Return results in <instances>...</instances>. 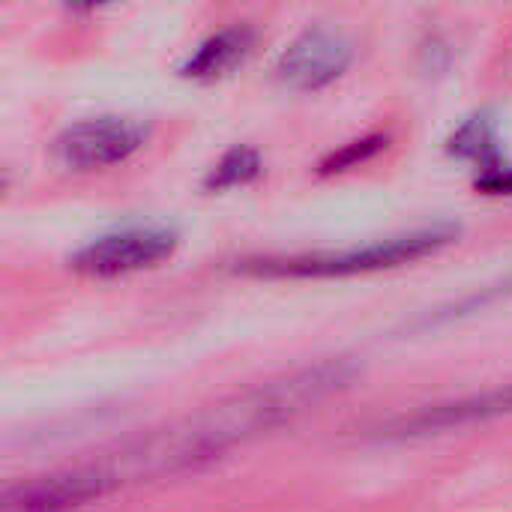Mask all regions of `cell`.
<instances>
[{"mask_svg":"<svg viewBox=\"0 0 512 512\" xmlns=\"http://www.w3.org/2000/svg\"><path fill=\"white\" fill-rule=\"evenodd\" d=\"M351 366L345 363H321L303 372H294L282 381L261 384L231 402L210 408L201 417H192L186 426H174L168 432L153 435L138 450L126 453L120 468H105L117 483L126 474L150 477L177 468L198 465L204 459L219 456L225 447L246 441L273 429L276 423L291 420L294 414L306 411L309 405L321 402L324 396L342 390L351 381Z\"/></svg>","mask_w":512,"mask_h":512,"instance_id":"obj_1","label":"cell"},{"mask_svg":"<svg viewBox=\"0 0 512 512\" xmlns=\"http://www.w3.org/2000/svg\"><path fill=\"white\" fill-rule=\"evenodd\" d=\"M459 237V225H432L411 234L387 237L369 246L345 249V252H315V255H297V258H261L246 261L243 270L255 276H291V279H330V276H357V273H375L387 267H402L411 261H420L426 255L441 252Z\"/></svg>","mask_w":512,"mask_h":512,"instance_id":"obj_2","label":"cell"},{"mask_svg":"<svg viewBox=\"0 0 512 512\" xmlns=\"http://www.w3.org/2000/svg\"><path fill=\"white\" fill-rule=\"evenodd\" d=\"M177 249V234L165 228H132L87 243L72 258V270L93 279H114L138 270H150L168 261Z\"/></svg>","mask_w":512,"mask_h":512,"instance_id":"obj_3","label":"cell"},{"mask_svg":"<svg viewBox=\"0 0 512 512\" xmlns=\"http://www.w3.org/2000/svg\"><path fill=\"white\" fill-rule=\"evenodd\" d=\"M144 144V129L126 117H96L81 120L60 132L54 150L69 168H105L129 159Z\"/></svg>","mask_w":512,"mask_h":512,"instance_id":"obj_4","label":"cell"},{"mask_svg":"<svg viewBox=\"0 0 512 512\" xmlns=\"http://www.w3.org/2000/svg\"><path fill=\"white\" fill-rule=\"evenodd\" d=\"M351 42L327 27H312L297 36L279 57L276 75L294 90H321L336 81L351 63Z\"/></svg>","mask_w":512,"mask_h":512,"instance_id":"obj_5","label":"cell"},{"mask_svg":"<svg viewBox=\"0 0 512 512\" xmlns=\"http://www.w3.org/2000/svg\"><path fill=\"white\" fill-rule=\"evenodd\" d=\"M117 480L105 468H84L39 477L30 483L9 486L3 492L0 512H66L102 498Z\"/></svg>","mask_w":512,"mask_h":512,"instance_id":"obj_6","label":"cell"},{"mask_svg":"<svg viewBox=\"0 0 512 512\" xmlns=\"http://www.w3.org/2000/svg\"><path fill=\"white\" fill-rule=\"evenodd\" d=\"M510 414L512 381L465 396V399H456V402H441V405L420 408L414 414H402L390 420L381 432L387 438H417V435H438L447 429H462V426H474V423H486V420H498Z\"/></svg>","mask_w":512,"mask_h":512,"instance_id":"obj_7","label":"cell"},{"mask_svg":"<svg viewBox=\"0 0 512 512\" xmlns=\"http://www.w3.org/2000/svg\"><path fill=\"white\" fill-rule=\"evenodd\" d=\"M252 45H255V30L252 27H225V30L213 33L210 39H204L195 48V54L180 66V72L186 78H198V81L222 78L237 63L246 60Z\"/></svg>","mask_w":512,"mask_h":512,"instance_id":"obj_8","label":"cell"},{"mask_svg":"<svg viewBox=\"0 0 512 512\" xmlns=\"http://www.w3.org/2000/svg\"><path fill=\"white\" fill-rule=\"evenodd\" d=\"M450 153H456L462 159L483 162V168H492V156L498 153V147H495V123L486 114H477V117L465 120L450 138Z\"/></svg>","mask_w":512,"mask_h":512,"instance_id":"obj_9","label":"cell"},{"mask_svg":"<svg viewBox=\"0 0 512 512\" xmlns=\"http://www.w3.org/2000/svg\"><path fill=\"white\" fill-rule=\"evenodd\" d=\"M258 174H261V156L252 147H234L213 165L204 183L207 189H234L255 180Z\"/></svg>","mask_w":512,"mask_h":512,"instance_id":"obj_10","label":"cell"},{"mask_svg":"<svg viewBox=\"0 0 512 512\" xmlns=\"http://www.w3.org/2000/svg\"><path fill=\"white\" fill-rule=\"evenodd\" d=\"M387 147V138L384 135H369V138H360V141H351L345 144L342 150L330 153L324 162H321V171L324 174H336V171H348V168H357L360 162H369L375 153H381Z\"/></svg>","mask_w":512,"mask_h":512,"instance_id":"obj_11","label":"cell"},{"mask_svg":"<svg viewBox=\"0 0 512 512\" xmlns=\"http://www.w3.org/2000/svg\"><path fill=\"white\" fill-rule=\"evenodd\" d=\"M477 189L489 195H512V165H492L483 177H477Z\"/></svg>","mask_w":512,"mask_h":512,"instance_id":"obj_12","label":"cell"}]
</instances>
